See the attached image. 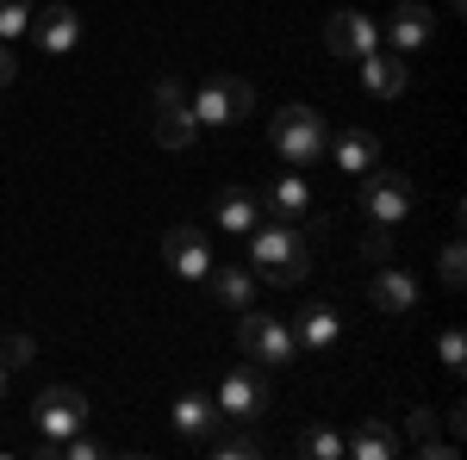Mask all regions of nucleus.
<instances>
[{
  "mask_svg": "<svg viewBox=\"0 0 467 460\" xmlns=\"http://www.w3.org/2000/svg\"><path fill=\"white\" fill-rule=\"evenodd\" d=\"M193 138H200V118H193L187 100L181 107H156V143L162 149H193Z\"/></svg>",
  "mask_w": 467,
  "mask_h": 460,
  "instance_id": "aec40b11",
  "label": "nucleus"
},
{
  "mask_svg": "<svg viewBox=\"0 0 467 460\" xmlns=\"http://www.w3.org/2000/svg\"><path fill=\"white\" fill-rule=\"evenodd\" d=\"M213 224L231 230V237H250L255 224H262V199H255L250 187H224V193L213 199Z\"/></svg>",
  "mask_w": 467,
  "mask_h": 460,
  "instance_id": "a211bd4d",
  "label": "nucleus"
},
{
  "mask_svg": "<svg viewBox=\"0 0 467 460\" xmlns=\"http://www.w3.org/2000/svg\"><path fill=\"white\" fill-rule=\"evenodd\" d=\"M436 361H442L449 380H462V373H467V330H462V323H442V330H436Z\"/></svg>",
  "mask_w": 467,
  "mask_h": 460,
  "instance_id": "5701e85b",
  "label": "nucleus"
},
{
  "mask_svg": "<svg viewBox=\"0 0 467 460\" xmlns=\"http://www.w3.org/2000/svg\"><path fill=\"white\" fill-rule=\"evenodd\" d=\"M32 37H37V50H44V56H69L75 44H81V13L57 0V6L32 13Z\"/></svg>",
  "mask_w": 467,
  "mask_h": 460,
  "instance_id": "9b49d317",
  "label": "nucleus"
},
{
  "mask_svg": "<svg viewBox=\"0 0 467 460\" xmlns=\"http://www.w3.org/2000/svg\"><path fill=\"white\" fill-rule=\"evenodd\" d=\"M32 424H37V442H69V435H81V424H88L81 386H44L32 398Z\"/></svg>",
  "mask_w": 467,
  "mask_h": 460,
  "instance_id": "0eeeda50",
  "label": "nucleus"
},
{
  "mask_svg": "<svg viewBox=\"0 0 467 460\" xmlns=\"http://www.w3.org/2000/svg\"><path fill=\"white\" fill-rule=\"evenodd\" d=\"M218 424H224V417H218L213 392L181 386V398H175V435H181V442H206V435H213Z\"/></svg>",
  "mask_w": 467,
  "mask_h": 460,
  "instance_id": "4468645a",
  "label": "nucleus"
},
{
  "mask_svg": "<svg viewBox=\"0 0 467 460\" xmlns=\"http://www.w3.org/2000/svg\"><path fill=\"white\" fill-rule=\"evenodd\" d=\"M37 354V342L32 336H26V330H13V336H6V342H0V367H6V373H13V367H26V361H32Z\"/></svg>",
  "mask_w": 467,
  "mask_h": 460,
  "instance_id": "cd10ccee",
  "label": "nucleus"
},
{
  "mask_svg": "<svg viewBox=\"0 0 467 460\" xmlns=\"http://www.w3.org/2000/svg\"><path fill=\"white\" fill-rule=\"evenodd\" d=\"M442 424H449V442L462 448V435H467V411H462V404H449V411H442Z\"/></svg>",
  "mask_w": 467,
  "mask_h": 460,
  "instance_id": "2f4dec72",
  "label": "nucleus"
},
{
  "mask_svg": "<svg viewBox=\"0 0 467 460\" xmlns=\"http://www.w3.org/2000/svg\"><path fill=\"white\" fill-rule=\"evenodd\" d=\"M181 100H187V81L181 75H162L156 81V107H181Z\"/></svg>",
  "mask_w": 467,
  "mask_h": 460,
  "instance_id": "c756f323",
  "label": "nucleus"
},
{
  "mask_svg": "<svg viewBox=\"0 0 467 460\" xmlns=\"http://www.w3.org/2000/svg\"><path fill=\"white\" fill-rule=\"evenodd\" d=\"M32 37V0H0V44Z\"/></svg>",
  "mask_w": 467,
  "mask_h": 460,
  "instance_id": "b1692460",
  "label": "nucleus"
},
{
  "mask_svg": "<svg viewBox=\"0 0 467 460\" xmlns=\"http://www.w3.org/2000/svg\"><path fill=\"white\" fill-rule=\"evenodd\" d=\"M268 143H275V156L293 162V169H318L324 162V143H330V125H324L318 107H306V100H293L268 118Z\"/></svg>",
  "mask_w": 467,
  "mask_h": 460,
  "instance_id": "f03ea898",
  "label": "nucleus"
},
{
  "mask_svg": "<svg viewBox=\"0 0 467 460\" xmlns=\"http://www.w3.org/2000/svg\"><path fill=\"white\" fill-rule=\"evenodd\" d=\"M237 349L250 354L255 367H293L299 342H293V323H287V318H268V312H250V305H244V323H237Z\"/></svg>",
  "mask_w": 467,
  "mask_h": 460,
  "instance_id": "39448f33",
  "label": "nucleus"
},
{
  "mask_svg": "<svg viewBox=\"0 0 467 460\" xmlns=\"http://www.w3.org/2000/svg\"><path fill=\"white\" fill-rule=\"evenodd\" d=\"M405 81H411V69H405L399 50H368V56H361V87H368L374 100H399Z\"/></svg>",
  "mask_w": 467,
  "mask_h": 460,
  "instance_id": "f3484780",
  "label": "nucleus"
},
{
  "mask_svg": "<svg viewBox=\"0 0 467 460\" xmlns=\"http://www.w3.org/2000/svg\"><path fill=\"white\" fill-rule=\"evenodd\" d=\"M411 206H418V187H411V175L380 169V162L361 175V212L374 218V224H399V218H411Z\"/></svg>",
  "mask_w": 467,
  "mask_h": 460,
  "instance_id": "423d86ee",
  "label": "nucleus"
},
{
  "mask_svg": "<svg viewBox=\"0 0 467 460\" xmlns=\"http://www.w3.org/2000/svg\"><path fill=\"white\" fill-rule=\"evenodd\" d=\"M418 455H424V460H455L462 448H455V442H436V435H431V442H418Z\"/></svg>",
  "mask_w": 467,
  "mask_h": 460,
  "instance_id": "473e14b6",
  "label": "nucleus"
},
{
  "mask_svg": "<svg viewBox=\"0 0 467 460\" xmlns=\"http://www.w3.org/2000/svg\"><path fill=\"white\" fill-rule=\"evenodd\" d=\"M324 50H330V56L361 63L368 50H380V19H368V13H356V6L330 13V19H324Z\"/></svg>",
  "mask_w": 467,
  "mask_h": 460,
  "instance_id": "1a4fd4ad",
  "label": "nucleus"
},
{
  "mask_svg": "<svg viewBox=\"0 0 467 460\" xmlns=\"http://www.w3.org/2000/svg\"><path fill=\"white\" fill-rule=\"evenodd\" d=\"M255 199H262V218H275V224H299V218H312V187H306V175L268 180V193H255Z\"/></svg>",
  "mask_w": 467,
  "mask_h": 460,
  "instance_id": "ddd939ff",
  "label": "nucleus"
},
{
  "mask_svg": "<svg viewBox=\"0 0 467 460\" xmlns=\"http://www.w3.org/2000/svg\"><path fill=\"white\" fill-rule=\"evenodd\" d=\"M361 261H374V268L393 261V224H374V230L361 237Z\"/></svg>",
  "mask_w": 467,
  "mask_h": 460,
  "instance_id": "bb28decb",
  "label": "nucleus"
},
{
  "mask_svg": "<svg viewBox=\"0 0 467 460\" xmlns=\"http://www.w3.org/2000/svg\"><path fill=\"white\" fill-rule=\"evenodd\" d=\"M0 398H6V367H0Z\"/></svg>",
  "mask_w": 467,
  "mask_h": 460,
  "instance_id": "72a5a7b5",
  "label": "nucleus"
},
{
  "mask_svg": "<svg viewBox=\"0 0 467 460\" xmlns=\"http://www.w3.org/2000/svg\"><path fill=\"white\" fill-rule=\"evenodd\" d=\"M436 32V19H431V6H418V0H399L393 6V19H387V44H393L399 56H411V50H424Z\"/></svg>",
  "mask_w": 467,
  "mask_h": 460,
  "instance_id": "dca6fc26",
  "label": "nucleus"
},
{
  "mask_svg": "<svg viewBox=\"0 0 467 460\" xmlns=\"http://www.w3.org/2000/svg\"><path fill=\"white\" fill-rule=\"evenodd\" d=\"M405 429H411V442H431V435H436V411H431V404H418V411L405 417Z\"/></svg>",
  "mask_w": 467,
  "mask_h": 460,
  "instance_id": "c85d7f7f",
  "label": "nucleus"
},
{
  "mask_svg": "<svg viewBox=\"0 0 467 460\" xmlns=\"http://www.w3.org/2000/svg\"><path fill=\"white\" fill-rule=\"evenodd\" d=\"M206 286H213V299L224 305V312H244V305L255 299V286H262V281H255L250 268H237V261H231V268H218V261H213Z\"/></svg>",
  "mask_w": 467,
  "mask_h": 460,
  "instance_id": "6ab92c4d",
  "label": "nucleus"
},
{
  "mask_svg": "<svg viewBox=\"0 0 467 460\" xmlns=\"http://www.w3.org/2000/svg\"><path fill=\"white\" fill-rule=\"evenodd\" d=\"M337 336H343V318H337V305H324V299L293 318V342H299V354H330Z\"/></svg>",
  "mask_w": 467,
  "mask_h": 460,
  "instance_id": "2eb2a0df",
  "label": "nucleus"
},
{
  "mask_svg": "<svg viewBox=\"0 0 467 460\" xmlns=\"http://www.w3.org/2000/svg\"><path fill=\"white\" fill-rule=\"evenodd\" d=\"M206 448H213L218 460H255V455H262V435H255L250 424H231V429H213Z\"/></svg>",
  "mask_w": 467,
  "mask_h": 460,
  "instance_id": "4be33fe9",
  "label": "nucleus"
},
{
  "mask_svg": "<svg viewBox=\"0 0 467 460\" xmlns=\"http://www.w3.org/2000/svg\"><path fill=\"white\" fill-rule=\"evenodd\" d=\"M13 81H19V50L0 44V87H13Z\"/></svg>",
  "mask_w": 467,
  "mask_h": 460,
  "instance_id": "7c9ffc66",
  "label": "nucleus"
},
{
  "mask_svg": "<svg viewBox=\"0 0 467 460\" xmlns=\"http://www.w3.org/2000/svg\"><path fill=\"white\" fill-rule=\"evenodd\" d=\"M187 107H193V118H200V131H224V125L250 118L255 87H250V81H237V75H206V81L187 94Z\"/></svg>",
  "mask_w": 467,
  "mask_h": 460,
  "instance_id": "7ed1b4c3",
  "label": "nucleus"
},
{
  "mask_svg": "<svg viewBox=\"0 0 467 460\" xmlns=\"http://www.w3.org/2000/svg\"><path fill=\"white\" fill-rule=\"evenodd\" d=\"M299 455H312V460H337V455H343V435H337L330 424H312L306 435H299Z\"/></svg>",
  "mask_w": 467,
  "mask_h": 460,
  "instance_id": "393cba45",
  "label": "nucleus"
},
{
  "mask_svg": "<svg viewBox=\"0 0 467 460\" xmlns=\"http://www.w3.org/2000/svg\"><path fill=\"white\" fill-rule=\"evenodd\" d=\"M418 299H424V286H418L411 268H393V261L374 268V281H368V305H374L380 318H411Z\"/></svg>",
  "mask_w": 467,
  "mask_h": 460,
  "instance_id": "6e6552de",
  "label": "nucleus"
},
{
  "mask_svg": "<svg viewBox=\"0 0 467 460\" xmlns=\"http://www.w3.org/2000/svg\"><path fill=\"white\" fill-rule=\"evenodd\" d=\"M213 404H218L224 424H262V417L275 411V386L255 373V361H250V367H231L213 386Z\"/></svg>",
  "mask_w": 467,
  "mask_h": 460,
  "instance_id": "20e7f679",
  "label": "nucleus"
},
{
  "mask_svg": "<svg viewBox=\"0 0 467 460\" xmlns=\"http://www.w3.org/2000/svg\"><path fill=\"white\" fill-rule=\"evenodd\" d=\"M162 261L175 268L181 281H206L213 274V243H206V230L200 224H169V237H162Z\"/></svg>",
  "mask_w": 467,
  "mask_h": 460,
  "instance_id": "9d476101",
  "label": "nucleus"
},
{
  "mask_svg": "<svg viewBox=\"0 0 467 460\" xmlns=\"http://www.w3.org/2000/svg\"><path fill=\"white\" fill-rule=\"evenodd\" d=\"M436 274H442V286H449V292H462V281H467V255H462V237H449V243H442V268H436Z\"/></svg>",
  "mask_w": 467,
  "mask_h": 460,
  "instance_id": "a878e982",
  "label": "nucleus"
},
{
  "mask_svg": "<svg viewBox=\"0 0 467 460\" xmlns=\"http://www.w3.org/2000/svg\"><path fill=\"white\" fill-rule=\"evenodd\" d=\"M250 274L268 286H299L306 274H312V249H306V237L293 230V224H255L250 230Z\"/></svg>",
  "mask_w": 467,
  "mask_h": 460,
  "instance_id": "f257e3e1",
  "label": "nucleus"
},
{
  "mask_svg": "<svg viewBox=\"0 0 467 460\" xmlns=\"http://www.w3.org/2000/svg\"><path fill=\"white\" fill-rule=\"evenodd\" d=\"M324 156H330L343 175H368V169L380 162V138H374V131H361V125H343V131H330Z\"/></svg>",
  "mask_w": 467,
  "mask_h": 460,
  "instance_id": "f8f14e48",
  "label": "nucleus"
},
{
  "mask_svg": "<svg viewBox=\"0 0 467 460\" xmlns=\"http://www.w3.org/2000/svg\"><path fill=\"white\" fill-rule=\"evenodd\" d=\"M343 455H356V460H393V455H399V442H393V429L380 424V417H361L356 435L343 442Z\"/></svg>",
  "mask_w": 467,
  "mask_h": 460,
  "instance_id": "412c9836",
  "label": "nucleus"
}]
</instances>
